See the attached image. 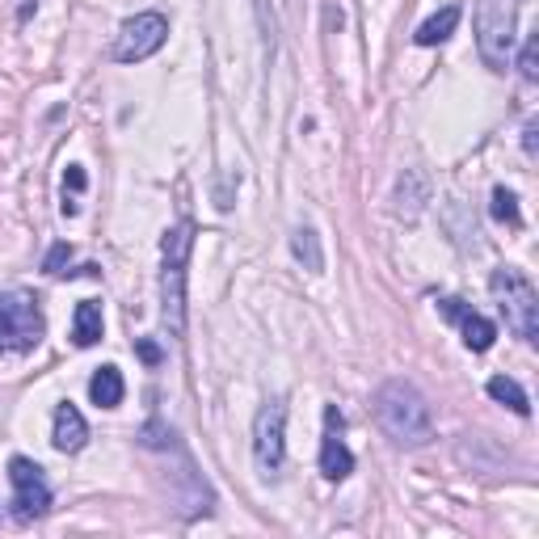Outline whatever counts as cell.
<instances>
[{"label":"cell","mask_w":539,"mask_h":539,"mask_svg":"<svg viewBox=\"0 0 539 539\" xmlns=\"http://www.w3.org/2000/svg\"><path fill=\"white\" fill-rule=\"evenodd\" d=\"M85 438H89L85 417L76 413L72 405H59V409H55V430H51V443H55V451L72 455V451H81V447H85Z\"/></svg>","instance_id":"11"},{"label":"cell","mask_w":539,"mask_h":539,"mask_svg":"<svg viewBox=\"0 0 539 539\" xmlns=\"http://www.w3.org/2000/svg\"><path fill=\"white\" fill-rule=\"evenodd\" d=\"M135 350H139V358H144L148 367H156V363H161V346H156V342H139Z\"/></svg>","instance_id":"22"},{"label":"cell","mask_w":539,"mask_h":539,"mask_svg":"<svg viewBox=\"0 0 539 539\" xmlns=\"http://www.w3.org/2000/svg\"><path fill=\"white\" fill-rule=\"evenodd\" d=\"M426 177L417 173V169H409L405 177H401V186H396V215H405V219H413L417 211H422V203H426Z\"/></svg>","instance_id":"15"},{"label":"cell","mask_w":539,"mask_h":539,"mask_svg":"<svg viewBox=\"0 0 539 539\" xmlns=\"http://www.w3.org/2000/svg\"><path fill=\"white\" fill-rule=\"evenodd\" d=\"M43 308L26 291H0V354H22L43 342Z\"/></svg>","instance_id":"4"},{"label":"cell","mask_w":539,"mask_h":539,"mask_svg":"<svg viewBox=\"0 0 539 539\" xmlns=\"http://www.w3.org/2000/svg\"><path fill=\"white\" fill-rule=\"evenodd\" d=\"M371 409H375V422H379V430H384V438L396 447L413 451V447H426L434 438L430 405L409 379H388V384L375 392Z\"/></svg>","instance_id":"1"},{"label":"cell","mask_w":539,"mask_h":539,"mask_svg":"<svg viewBox=\"0 0 539 539\" xmlns=\"http://www.w3.org/2000/svg\"><path fill=\"white\" fill-rule=\"evenodd\" d=\"M190 249H194V224L182 219V224H173L161 241V253H165L161 312H165V325H169L173 337L186 333V262H190Z\"/></svg>","instance_id":"2"},{"label":"cell","mask_w":539,"mask_h":539,"mask_svg":"<svg viewBox=\"0 0 539 539\" xmlns=\"http://www.w3.org/2000/svg\"><path fill=\"white\" fill-rule=\"evenodd\" d=\"M68 262H72V245L59 241V245H51V253H47L43 270H47V274H64V266H68Z\"/></svg>","instance_id":"21"},{"label":"cell","mask_w":539,"mask_h":539,"mask_svg":"<svg viewBox=\"0 0 539 539\" xmlns=\"http://www.w3.org/2000/svg\"><path fill=\"white\" fill-rule=\"evenodd\" d=\"M139 443L144 447H173V430L165 422H148L144 430H139Z\"/></svg>","instance_id":"20"},{"label":"cell","mask_w":539,"mask_h":539,"mask_svg":"<svg viewBox=\"0 0 539 539\" xmlns=\"http://www.w3.org/2000/svg\"><path fill=\"white\" fill-rule=\"evenodd\" d=\"M253 459L266 476H274L287 459V405L266 401L253 417Z\"/></svg>","instance_id":"7"},{"label":"cell","mask_w":539,"mask_h":539,"mask_svg":"<svg viewBox=\"0 0 539 539\" xmlns=\"http://www.w3.org/2000/svg\"><path fill=\"white\" fill-rule=\"evenodd\" d=\"M72 342H76V346L102 342V308H97L93 299L76 304V316H72Z\"/></svg>","instance_id":"14"},{"label":"cell","mask_w":539,"mask_h":539,"mask_svg":"<svg viewBox=\"0 0 539 539\" xmlns=\"http://www.w3.org/2000/svg\"><path fill=\"white\" fill-rule=\"evenodd\" d=\"M476 47H481L485 68L506 72L514 47V5L510 0H481L476 9Z\"/></svg>","instance_id":"5"},{"label":"cell","mask_w":539,"mask_h":539,"mask_svg":"<svg viewBox=\"0 0 539 539\" xmlns=\"http://www.w3.org/2000/svg\"><path fill=\"white\" fill-rule=\"evenodd\" d=\"M354 472V455L342 443V413L325 409V438H321V476L325 481H346Z\"/></svg>","instance_id":"9"},{"label":"cell","mask_w":539,"mask_h":539,"mask_svg":"<svg viewBox=\"0 0 539 539\" xmlns=\"http://www.w3.org/2000/svg\"><path fill=\"white\" fill-rule=\"evenodd\" d=\"M523 148H527V156H535V123H527V131H523Z\"/></svg>","instance_id":"24"},{"label":"cell","mask_w":539,"mask_h":539,"mask_svg":"<svg viewBox=\"0 0 539 539\" xmlns=\"http://www.w3.org/2000/svg\"><path fill=\"white\" fill-rule=\"evenodd\" d=\"M9 481H13V514L22 523H34L51 510V489L43 481V468L26 455H13L9 459Z\"/></svg>","instance_id":"8"},{"label":"cell","mask_w":539,"mask_h":539,"mask_svg":"<svg viewBox=\"0 0 539 539\" xmlns=\"http://www.w3.org/2000/svg\"><path fill=\"white\" fill-rule=\"evenodd\" d=\"M438 312H443L447 321H455V325H459V333H464V346H468V350L485 354V350L493 346L497 329L485 321L481 312H472L468 304H459V299H438Z\"/></svg>","instance_id":"10"},{"label":"cell","mask_w":539,"mask_h":539,"mask_svg":"<svg viewBox=\"0 0 539 539\" xmlns=\"http://www.w3.org/2000/svg\"><path fill=\"white\" fill-rule=\"evenodd\" d=\"M489 291L497 299V308H502L506 325L514 329V337H523V342H539V295L531 287V278L523 270H493L489 278Z\"/></svg>","instance_id":"3"},{"label":"cell","mask_w":539,"mask_h":539,"mask_svg":"<svg viewBox=\"0 0 539 539\" xmlns=\"http://www.w3.org/2000/svg\"><path fill=\"white\" fill-rule=\"evenodd\" d=\"M518 72H523V81H527V85L539 81V38H535V34L523 43V55H518Z\"/></svg>","instance_id":"19"},{"label":"cell","mask_w":539,"mask_h":539,"mask_svg":"<svg viewBox=\"0 0 539 539\" xmlns=\"http://www.w3.org/2000/svg\"><path fill=\"white\" fill-rule=\"evenodd\" d=\"M89 396H93L97 409L123 405V375H118V367H97V375L89 379Z\"/></svg>","instance_id":"13"},{"label":"cell","mask_w":539,"mask_h":539,"mask_svg":"<svg viewBox=\"0 0 539 539\" xmlns=\"http://www.w3.org/2000/svg\"><path fill=\"white\" fill-rule=\"evenodd\" d=\"M64 186H68V190H85V169H81V165H68Z\"/></svg>","instance_id":"23"},{"label":"cell","mask_w":539,"mask_h":539,"mask_svg":"<svg viewBox=\"0 0 539 539\" xmlns=\"http://www.w3.org/2000/svg\"><path fill=\"white\" fill-rule=\"evenodd\" d=\"M459 5H447V9H438L434 17H426L422 26H417V34H413V43L417 47H438V43H447V38L455 34V26H459Z\"/></svg>","instance_id":"12"},{"label":"cell","mask_w":539,"mask_h":539,"mask_svg":"<svg viewBox=\"0 0 539 539\" xmlns=\"http://www.w3.org/2000/svg\"><path fill=\"white\" fill-rule=\"evenodd\" d=\"M493 219L497 224H510V228H523V211H518V198L506 190V186H497L493 190V203H489Z\"/></svg>","instance_id":"18"},{"label":"cell","mask_w":539,"mask_h":539,"mask_svg":"<svg viewBox=\"0 0 539 539\" xmlns=\"http://www.w3.org/2000/svg\"><path fill=\"white\" fill-rule=\"evenodd\" d=\"M169 38V22L165 13H135L127 17L123 26H118V38H114V59L118 64H139V59H148L165 47Z\"/></svg>","instance_id":"6"},{"label":"cell","mask_w":539,"mask_h":539,"mask_svg":"<svg viewBox=\"0 0 539 539\" xmlns=\"http://www.w3.org/2000/svg\"><path fill=\"white\" fill-rule=\"evenodd\" d=\"M489 396H493V401H497V405H506V409H514L518 417H527V413H531V401H527V392H523V388H518V384H514V379H510V375H493V379H489Z\"/></svg>","instance_id":"17"},{"label":"cell","mask_w":539,"mask_h":539,"mask_svg":"<svg viewBox=\"0 0 539 539\" xmlns=\"http://www.w3.org/2000/svg\"><path fill=\"white\" fill-rule=\"evenodd\" d=\"M291 253H295V262H304V270H312V274L325 270L321 236H316L312 228H295V232H291Z\"/></svg>","instance_id":"16"}]
</instances>
